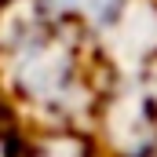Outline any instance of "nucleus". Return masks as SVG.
Returning <instances> with one entry per match:
<instances>
[{
  "label": "nucleus",
  "mask_w": 157,
  "mask_h": 157,
  "mask_svg": "<svg viewBox=\"0 0 157 157\" xmlns=\"http://www.w3.org/2000/svg\"><path fill=\"white\" fill-rule=\"evenodd\" d=\"M106 80L48 0H0V106L26 132H91Z\"/></svg>",
  "instance_id": "obj_1"
},
{
  "label": "nucleus",
  "mask_w": 157,
  "mask_h": 157,
  "mask_svg": "<svg viewBox=\"0 0 157 157\" xmlns=\"http://www.w3.org/2000/svg\"><path fill=\"white\" fill-rule=\"evenodd\" d=\"M106 73H146L157 62V0H48Z\"/></svg>",
  "instance_id": "obj_2"
},
{
  "label": "nucleus",
  "mask_w": 157,
  "mask_h": 157,
  "mask_svg": "<svg viewBox=\"0 0 157 157\" xmlns=\"http://www.w3.org/2000/svg\"><path fill=\"white\" fill-rule=\"evenodd\" d=\"M18 157H102L88 132H26Z\"/></svg>",
  "instance_id": "obj_3"
},
{
  "label": "nucleus",
  "mask_w": 157,
  "mask_h": 157,
  "mask_svg": "<svg viewBox=\"0 0 157 157\" xmlns=\"http://www.w3.org/2000/svg\"><path fill=\"white\" fill-rule=\"evenodd\" d=\"M22 135H26V128H22L18 121L0 106V157H18Z\"/></svg>",
  "instance_id": "obj_4"
},
{
  "label": "nucleus",
  "mask_w": 157,
  "mask_h": 157,
  "mask_svg": "<svg viewBox=\"0 0 157 157\" xmlns=\"http://www.w3.org/2000/svg\"><path fill=\"white\" fill-rule=\"evenodd\" d=\"M146 80H150V95H154V113H157V62L146 70Z\"/></svg>",
  "instance_id": "obj_5"
}]
</instances>
